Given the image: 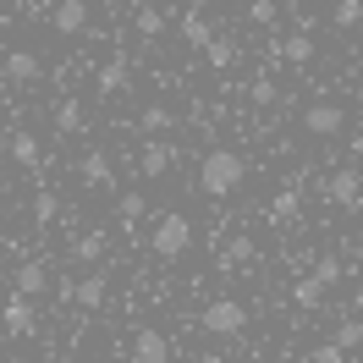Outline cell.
Returning a JSON list of instances; mask_svg holds the SVG:
<instances>
[{"label":"cell","mask_w":363,"mask_h":363,"mask_svg":"<svg viewBox=\"0 0 363 363\" xmlns=\"http://www.w3.org/2000/svg\"><path fill=\"white\" fill-rule=\"evenodd\" d=\"M39 363H61V358H39Z\"/></svg>","instance_id":"34"},{"label":"cell","mask_w":363,"mask_h":363,"mask_svg":"<svg viewBox=\"0 0 363 363\" xmlns=\"http://www.w3.org/2000/svg\"><path fill=\"white\" fill-rule=\"evenodd\" d=\"M341 275H347V270H341V259H336V253H325V259H314V281H319V286H325V292L336 286Z\"/></svg>","instance_id":"26"},{"label":"cell","mask_w":363,"mask_h":363,"mask_svg":"<svg viewBox=\"0 0 363 363\" xmlns=\"http://www.w3.org/2000/svg\"><path fill=\"white\" fill-rule=\"evenodd\" d=\"M253 105H275V99H281V89H275V83H270V77H259V83H253Z\"/></svg>","instance_id":"32"},{"label":"cell","mask_w":363,"mask_h":363,"mask_svg":"<svg viewBox=\"0 0 363 363\" xmlns=\"http://www.w3.org/2000/svg\"><path fill=\"white\" fill-rule=\"evenodd\" d=\"M292 303L297 308H319V303H325V286H319L314 275H303V281L292 286Z\"/></svg>","instance_id":"22"},{"label":"cell","mask_w":363,"mask_h":363,"mask_svg":"<svg viewBox=\"0 0 363 363\" xmlns=\"http://www.w3.org/2000/svg\"><path fill=\"white\" fill-rule=\"evenodd\" d=\"M270 215H275V220H292V215H297V187H286V193H275Z\"/></svg>","instance_id":"31"},{"label":"cell","mask_w":363,"mask_h":363,"mask_svg":"<svg viewBox=\"0 0 363 363\" xmlns=\"http://www.w3.org/2000/svg\"><path fill=\"white\" fill-rule=\"evenodd\" d=\"M199 325H204L209 336H237V330L248 325V308H242L237 297H215L204 314H199Z\"/></svg>","instance_id":"3"},{"label":"cell","mask_w":363,"mask_h":363,"mask_svg":"<svg viewBox=\"0 0 363 363\" xmlns=\"http://www.w3.org/2000/svg\"><path fill=\"white\" fill-rule=\"evenodd\" d=\"M105 242H111L105 231H89V237H77V242H72V259H77V264H94V259L105 253Z\"/></svg>","instance_id":"20"},{"label":"cell","mask_w":363,"mask_h":363,"mask_svg":"<svg viewBox=\"0 0 363 363\" xmlns=\"http://www.w3.org/2000/svg\"><path fill=\"white\" fill-rule=\"evenodd\" d=\"M55 215H61V199H55L50 187H39V193H33V220H39V226H50Z\"/></svg>","instance_id":"24"},{"label":"cell","mask_w":363,"mask_h":363,"mask_svg":"<svg viewBox=\"0 0 363 363\" xmlns=\"http://www.w3.org/2000/svg\"><path fill=\"white\" fill-rule=\"evenodd\" d=\"M341 127H347V111H341L336 99H319V105L303 111V133H314V138H336Z\"/></svg>","instance_id":"4"},{"label":"cell","mask_w":363,"mask_h":363,"mask_svg":"<svg viewBox=\"0 0 363 363\" xmlns=\"http://www.w3.org/2000/svg\"><path fill=\"white\" fill-rule=\"evenodd\" d=\"M325 199H330L336 209H363V171H330Z\"/></svg>","instance_id":"5"},{"label":"cell","mask_w":363,"mask_h":363,"mask_svg":"<svg viewBox=\"0 0 363 363\" xmlns=\"http://www.w3.org/2000/svg\"><path fill=\"white\" fill-rule=\"evenodd\" d=\"M143 193H127V199H121V226H138V220H143Z\"/></svg>","instance_id":"30"},{"label":"cell","mask_w":363,"mask_h":363,"mask_svg":"<svg viewBox=\"0 0 363 363\" xmlns=\"http://www.w3.org/2000/svg\"><path fill=\"white\" fill-rule=\"evenodd\" d=\"M308 363H347V352H336V347L325 341V347H314V352H308Z\"/></svg>","instance_id":"33"},{"label":"cell","mask_w":363,"mask_h":363,"mask_svg":"<svg viewBox=\"0 0 363 363\" xmlns=\"http://www.w3.org/2000/svg\"><path fill=\"white\" fill-rule=\"evenodd\" d=\"M94 89H99V99L127 94V89H133V61H127V55H111V61L99 67V77H94Z\"/></svg>","instance_id":"6"},{"label":"cell","mask_w":363,"mask_h":363,"mask_svg":"<svg viewBox=\"0 0 363 363\" xmlns=\"http://www.w3.org/2000/svg\"><path fill=\"white\" fill-rule=\"evenodd\" d=\"M77 177L89 182V187H111V182H116V165H111V155H105V149H89V155H83V165H77Z\"/></svg>","instance_id":"11"},{"label":"cell","mask_w":363,"mask_h":363,"mask_svg":"<svg viewBox=\"0 0 363 363\" xmlns=\"http://www.w3.org/2000/svg\"><path fill=\"white\" fill-rule=\"evenodd\" d=\"M55 133H83V105L77 99H67V105H55Z\"/></svg>","instance_id":"21"},{"label":"cell","mask_w":363,"mask_h":363,"mask_svg":"<svg viewBox=\"0 0 363 363\" xmlns=\"http://www.w3.org/2000/svg\"><path fill=\"white\" fill-rule=\"evenodd\" d=\"M165 23H171V17H165L160 6H138V17H133V28L143 33V39H160V33H165Z\"/></svg>","instance_id":"18"},{"label":"cell","mask_w":363,"mask_h":363,"mask_svg":"<svg viewBox=\"0 0 363 363\" xmlns=\"http://www.w3.org/2000/svg\"><path fill=\"white\" fill-rule=\"evenodd\" d=\"M204 61H209V67H215V72H226L231 61H237V45H231V39H215V45L204 50Z\"/></svg>","instance_id":"28"},{"label":"cell","mask_w":363,"mask_h":363,"mask_svg":"<svg viewBox=\"0 0 363 363\" xmlns=\"http://www.w3.org/2000/svg\"><path fill=\"white\" fill-rule=\"evenodd\" d=\"M242 17H248V23H259V28H270L275 17H281V6H275V0H253V6L242 11Z\"/></svg>","instance_id":"29"},{"label":"cell","mask_w":363,"mask_h":363,"mask_svg":"<svg viewBox=\"0 0 363 363\" xmlns=\"http://www.w3.org/2000/svg\"><path fill=\"white\" fill-rule=\"evenodd\" d=\"M242 182H248V160L237 155V149H209L199 160V193H209V199H226Z\"/></svg>","instance_id":"1"},{"label":"cell","mask_w":363,"mask_h":363,"mask_svg":"<svg viewBox=\"0 0 363 363\" xmlns=\"http://www.w3.org/2000/svg\"><path fill=\"white\" fill-rule=\"evenodd\" d=\"M50 28H55V33H83V28H89V6H83V0H61V6L50 11Z\"/></svg>","instance_id":"12"},{"label":"cell","mask_w":363,"mask_h":363,"mask_svg":"<svg viewBox=\"0 0 363 363\" xmlns=\"http://www.w3.org/2000/svg\"><path fill=\"white\" fill-rule=\"evenodd\" d=\"M0 325H6V336H33L39 314H33V303H28V297H11V303L0 308Z\"/></svg>","instance_id":"8"},{"label":"cell","mask_w":363,"mask_h":363,"mask_svg":"<svg viewBox=\"0 0 363 363\" xmlns=\"http://www.w3.org/2000/svg\"><path fill=\"white\" fill-rule=\"evenodd\" d=\"M248 259H253V242L248 237H231L226 253H220V270H237V264H248Z\"/></svg>","instance_id":"25"},{"label":"cell","mask_w":363,"mask_h":363,"mask_svg":"<svg viewBox=\"0 0 363 363\" xmlns=\"http://www.w3.org/2000/svg\"><path fill=\"white\" fill-rule=\"evenodd\" d=\"M358 341H363V319H341V330H336V341H330V347H336V352H352Z\"/></svg>","instance_id":"27"},{"label":"cell","mask_w":363,"mask_h":363,"mask_svg":"<svg viewBox=\"0 0 363 363\" xmlns=\"http://www.w3.org/2000/svg\"><path fill=\"white\" fill-rule=\"evenodd\" d=\"M11 281H17V297H39V292L50 286V270L39 264V259H28V264L11 275Z\"/></svg>","instance_id":"17"},{"label":"cell","mask_w":363,"mask_h":363,"mask_svg":"<svg viewBox=\"0 0 363 363\" xmlns=\"http://www.w3.org/2000/svg\"><path fill=\"white\" fill-rule=\"evenodd\" d=\"M275 55L292 61V67H308V61H314V33H286V39H275Z\"/></svg>","instance_id":"15"},{"label":"cell","mask_w":363,"mask_h":363,"mask_svg":"<svg viewBox=\"0 0 363 363\" xmlns=\"http://www.w3.org/2000/svg\"><path fill=\"white\" fill-rule=\"evenodd\" d=\"M133 363H171V341L160 336L155 325H143L133 336Z\"/></svg>","instance_id":"7"},{"label":"cell","mask_w":363,"mask_h":363,"mask_svg":"<svg viewBox=\"0 0 363 363\" xmlns=\"http://www.w3.org/2000/svg\"><path fill=\"white\" fill-rule=\"evenodd\" d=\"M111 292V275H83V281H72V303L77 308H99Z\"/></svg>","instance_id":"14"},{"label":"cell","mask_w":363,"mask_h":363,"mask_svg":"<svg viewBox=\"0 0 363 363\" xmlns=\"http://www.w3.org/2000/svg\"><path fill=\"white\" fill-rule=\"evenodd\" d=\"M6 77H11V83H39V77H45V61H39L33 50H11V55H6Z\"/></svg>","instance_id":"13"},{"label":"cell","mask_w":363,"mask_h":363,"mask_svg":"<svg viewBox=\"0 0 363 363\" xmlns=\"http://www.w3.org/2000/svg\"><path fill=\"white\" fill-rule=\"evenodd\" d=\"M171 160H177V149H171L165 138H149V143H143V155H138V171L155 182V177H165V171H171Z\"/></svg>","instance_id":"9"},{"label":"cell","mask_w":363,"mask_h":363,"mask_svg":"<svg viewBox=\"0 0 363 363\" xmlns=\"http://www.w3.org/2000/svg\"><path fill=\"white\" fill-rule=\"evenodd\" d=\"M330 23L336 28H363V0H336V6H330Z\"/></svg>","instance_id":"23"},{"label":"cell","mask_w":363,"mask_h":363,"mask_svg":"<svg viewBox=\"0 0 363 363\" xmlns=\"http://www.w3.org/2000/svg\"><path fill=\"white\" fill-rule=\"evenodd\" d=\"M138 127H143L149 138H165L171 127H177V111H171V105H160V99H155V105H143V116H138Z\"/></svg>","instance_id":"16"},{"label":"cell","mask_w":363,"mask_h":363,"mask_svg":"<svg viewBox=\"0 0 363 363\" xmlns=\"http://www.w3.org/2000/svg\"><path fill=\"white\" fill-rule=\"evenodd\" d=\"M237 363H259V358H237Z\"/></svg>","instance_id":"35"},{"label":"cell","mask_w":363,"mask_h":363,"mask_svg":"<svg viewBox=\"0 0 363 363\" xmlns=\"http://www.w3.org/2000/svg\"><path fill=\"white\" fill-rule=\"evenodd\" d=\"M6 155L17 160V165H39V160H45V149H39V138H33V133H17Z\"/></svg>","instance_id":"19"},{"label":"cell","mask_w":363,"mask_h":363,"mask_svg":"<svg viewBox=\"0 0 363 363\" xmlns=\"http://www.w3.org/2000/svg\"><path fill=\"white\" fill-rule=\"evenodd\" d=\"M149 248H155V259H182L193 248V220L177 215V209H165L155 220V231H149Z\"/></svg>","instance_id":"2"},{"label":"cell","mask_w":363,"mask_h":363,"mask_svg":"<svg viewBox=\"0 0 363 363\" xmlns=\"http://www.w3.org/2000/svg\"><path fill=\"white\" fill-rule=\"evenodd\" d=\"M182 39H187L193 50H209V45H215V28H209L204 6H187V11H182Z\"/></svg>","instance_id":"10"}]
</instances>
